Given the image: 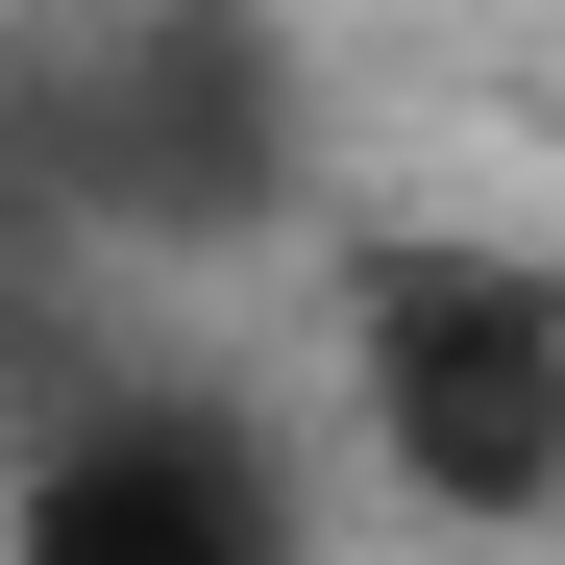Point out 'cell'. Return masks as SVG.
<instances>
[{
  "label": "cell",
  "instance_id": "cell-2",
  "mask_svg": "<svg viewBox=\"0 0 565 565\" xmlns=\"http://www.w3.org/2000/svg\"><path fill=\"white\" fill-rule=\"evenodd\" d=\"M0 565H320V516H296V467H270V418L99 394V418H50L0 467Z\"/></svg>",
  "mask_w": 565,
  "mask_h": 565
},
{
  "label": "cell",
  "instance_id": "cell-1",
  "mask_svg": "<svg viewBox=\"0 0 565 565\" xmlns=\"http://www.w3.org/2000/svg\"><path fill=\"white\" fill-rule=\"evenodd\" d=\"M344 418L418 516H565V270L541 246H369L344 296Z\"/></svg>",
  "mask_w": 565,
  "mask_h": 565
},
{
  "label": "cell",
  "instance_id": "cell-3",
  "mask_svg": "<svg viewBox=\"0 0 565 565\" xmlns=\"http://www.w3.org/2000/svg\"><path fill=\"white\" fill-rule=\"evenodd\" d=\"M50 172L99 222H246L270 172H296V74H270V25H222V0H148V25H99L50 74Z\"/></svg>",
  "mask_w": 565,
  "mask_h": 565
}]
</instances>
